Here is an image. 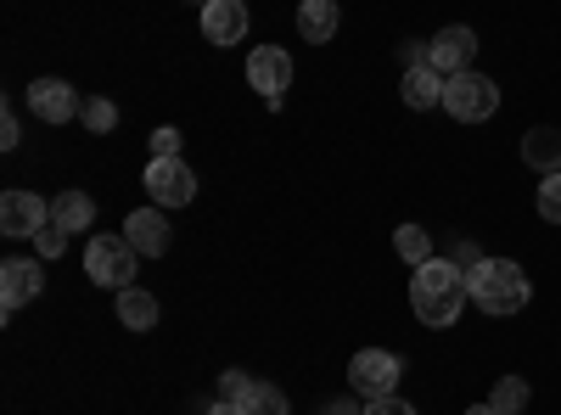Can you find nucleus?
I'll return each instance as SVG.
<instances>
[{
	"instance_id": "nucleus-25",
	"label": "nucleus",
	"mask_w": 561,
	"mask_h": 415,
	"mask_svg": "<svg viewBox=\"0 0 561 415\" xmlns=\"http://www.w3.org/2000/svg\"><path fill=\"white\" fill-rule=\"evenodd\" d=\"M365 415H415V404L399 393H382V399H365Z\"/></svg>"
},
{
	"instance_id": "nucleus-6",
	"label": "nucleus",
	"mask_w": 561,
	"mask_h": 415,
	"mask_svg": "<svg viewBox=\"0 0 561 415\" xmlns=\"http://www.w3.org/2000/svg\"><path fill=\"white\" fill-rule=\"evenodd\" d=\"M147 197H152V208H185L197 197V174L180 158H152L147 163Z\"/></svg>"
},
{
	"instance_id": "nucleus-3",
	"label": "nucleus",
	"mask_w": 561,
	"mask_h": 415,
	"mask_svg": "<svg viewBox=\"0 0 561 415\" xmlns=\"http://www.w3.org/2000/svg\"><path fill=\"white\" fill-rule=\"evenodd\" d=\"M135 264H140V253L129 247V237H90V247H84V275L107 292L135 287Z\"/></svg>"
},
{
	"instance_id": "nucleus-23",
	"label": "nucleus",
	"mask_w": 561,
	"mask_h": 415,
	"mask_svg": "<svg viewBox=\"0 0 561 415\" xmlns=\"http://www.w3.org/2000/svg\"><path fill=\"white\" fill-rule=\"evenodd\" d=\"M539 214H545L550 224H561V174H545V180H539Z\"/></svg>"
},
{
	"instance_id": "nucleus-29",
	"label": "nucleus",
	"mask_w": 561,
	"mask_h": 415,
	"mask_svg": "<svg viewBox=\"0 0 561 415\" xmlns=\"http://www.w3.org/2000/svg\"><path fill=\"white\" fill-rule=\"evenodd\" d=\"M320 415H365V410H359V404H354V399H332V404H325V410H320Z\"/></svg>"
},
{
	"instance_id": "nucleus-22",
	"label": "nucleus",
	"mask_w": 561,
	"mask_h": 415,
	"mask_svg": "<svg viewBox=\"0 0 561 415\" xmlns=\"http://www.w3.org/2000/svg\"><path fill=\"white\" fill-rule=\"evenodd\" d=\"M79 124H84L90 135H113V129H118V107H113L107 96H90L84 113H79Z\"/></svg>"
},
{
	"instance_id": "nucleus-17",
	"label": "nucleus",
	"mask_w": 561,
	"mask_h": 415,
	"mask_svg": "<svg viewBox=\"0 0 561 415\" xmlns=\"http://www.w3.org/2000/svg\"><path fill=\"white\" fill-rule=\"evenodd\" d=\"M51 224L68 230V237H79V230L96 224V203H90L84 192H62V197L51 203Z\"/></svg>"
},
{
	"instance_id": "nucleus-27",
	"label": "nucleus",
	"mask_w": 561,
	"mask_h": 415,
	"mask_svg": "<svg viewBox=\"0 0 561 415\" xmlns=\"http://www.w3.org/2000/svg\"><path fill=\"white\" fill-rule=\"evenodd\" d=\"M152 158H180V129H152Z\"/></svg>"
},
{
	"instance_id": "nucleus-14",
	"label": "nucleus",
	"mask_w": 561,
	"mask_h": 415,
	"mask_svg": "<svg viewBox=\"0 0 561 415\" xmlns=\"http://www.w3.org/2000/svg\"><path fill=\"white\" fill-rule=\"evenodd\" d=\"M203 34H208V45H237L248 34V0H208Z\"/></svg>"
},
{
	"instance_id": "nucleus-18",
	"label": "nucleus",
	"mask_w": 561,
	"mask_h": 415,
	"mask_svg": "<svg viewBox=\"0 0 561 415\" xmlns=\"http://www.w3.org/2000/svg\"><path fill=\"white\" fill-rule=\"evenodd\" d=\"M118 320H124L129 332H152L158 326V298L147 287H124L118 292Z\"/></svg>"
},
{
	"instance_id": "nucleus-10",
	"label": "nucleus",
	"mask_w": 561,
	"mask_h": 415,
	"mask_svg": "<svg viewBox=\"0 0 561 415\" xmlns=\"http://www.w3.org/2000/svg\"><path fill=\"white\" fill-rule=\"evenodd\" d=\"M28 107H34V118H45V124H73V118L84 113V102L73 96L68 79H34V84H28Z\"/></svg>"
},
{
	"instance_id": "nucleus-13",
	"label": "nucleus",
	"mask_w": 561,
	"mask_h": 415,
	"mask_svg": "<svg viewBox=\"0 0 561 415\" xmlns=\"http://www.w3.org/2000/svg\"><path fill=\"white\" fill-rule=\"evenodd\" d=\"M444 73L433 68V62H415V68H404V79H399V96H404V107H415V113H433V107H444Z\"/></svg>"
},
{
	"instance_id": "nucleus-24",
	"label": "nucleus",
	"mask_w": 561,
	"mask_h": 415,
	"mask_svg": "<svg viewBox=\"0 0 561 415\" xmlns=\"http://www.w3.org/2000/svg\"><path fill=\"white\" fill-rule=\"evenodd\" d=\"M34 253H39V258H62V253H68V230H57V224H45L39 237H34Z\"/></svg>"
},
{
	"instance_id": "nucleus-32",
	"label": "nucleus",
	"mask_w": 561,
	"mask_h": 415,
	"mask_svg": "<svg viewBox=\"0 0 561 415\" xmlns=\"http://www.w3.org/2000/svg\"><path fill=\"white\" fill-rule=\"evenodd\" d=\"M197 7H208V0H197Z\"/></svg>"
},
{
	"instance_id": "nucleus-11",
	"label": "nucleus",
	"mask_w": 561,
	"mask_h": 415,
	"mask_svg": "<svg viewBox=\"0 0 561 415\" xmlns=\"http://www.w3.org/2000/svg\"><path fill=\"white\" fill-rule=\"evenodd\" d=\"M51 224V203L34 197V192H7L0 197V230L7 237H39Z\"/></svg>"
},
{
	"instance_id": "nucleus-12",
	"label": "nucleus",
	"mask_w": 561,
	"mask_h": 415,
	"mask_svg": "<svg viewBox=\"0 0 561 415\" xmlns=\"http://www.w3.org/2000/svg\"><path fill=\"white\" fill-rule=\"evenodd\" d=\"M124 237L140 258H163L169 253V208H135L124 219Z\"/></svg>"
},
{
	"instance_id": "nucleus-5",
	"label": "nucleus",
	"mask_w": 561,
	"mask_h": 415,
	"mask_svg": "<svg viewBox=\"0 0 561 415\" xmlns=\"http://www.w3.org/2000/svg\"><path fill=\"white\" fill-rule=\"evenodd\" d=\"M399 377H404V359L388 354V348H359V354L348 359V388H354L359 399H382V393H393Z\"/></svg>"
},
{
	"instance_id": "nucleus-28",
	"label": "nucleus",
	"mask_w": 561,
	"mask_h": 415,
	"mask_svg": "<svg viewBox=\"0 0 561 415\" xmlns=\"http://www.w3.org/2000/svg\"><path fill=\"white\" fill-rule=\"evenodd\" d=\"M18 141H23V124L7 113V118H0V147H7V152H18Z\"/></svg>"
},
{
	"instance_id": "nucleus-16",
	"label": "nucleus",
	"mask_w": 561,
	"mask_h": 415,
	"mask_svg": "<svg viewBox=\"0 0 561 415\" xmlns=\"http://www.w3.org/2000/svg\"><path fill=\"white\" fill-rule=\"evenodd\" d=\"M337 0H304V7H298V34L309 39V45H325V39H332L337 34Z\"/></svg>"
},
{
	"instance_id": "nucleus-9",
	"label": "nucleus",
	"mask_w": 561,
	"mask_h": 415,
	"mask_svg": "<svg viewBox=\"0 0 561 415\" xmlns=\"http://www.w3.org/2000/svg\"><path fill=\"white\" fill-rule=\"evenodd\" d=\"M39 292H45L39 258H7V264H0V314H18V309L34 303Z\"/></svg>"
},
{
	"instance_id": "nucleus-21",
	"label": "nucleus",
	"mask_w": 561,
	"mask_h": 415,
	"mask_svg": "<svg viewBox=\"0 0 561 415\" xmlns=\"http://www.w3.org/2000/svg\"><path fill=\"white\" fill-rule=\"evenodd\" d=\"M242 410H248V415H293L287 393H280V388H270V382H253V393L242 399Z\"/></svg>"
},
{
	"instance_id": "nucleus-15",
	"label": "nucleus",
	"mask_w": 561,
	"mask_h": 415,
	"mask_svg": "<svg viewBox=\"0 0 561 415\" xmlns=\"http://www.w3.org/2000/svg\"><path fill=\"white\" fill-rule=\"evenodd\" d=\"M523 163L545 180V174H561V129H528L523 135Z\"/></svg>"
},
{
	"instance_id": "nucleus-1",
	"label": "nucleus",
	"mask_w": 561,
	"mask_h": 415,
	"mask_svg": "<svg viewBox=\"0 0 561 415\" xmlns=\"http://www.w3.org/2000/svg\"><path fill=\"white\" fill-rule=\"evenodd\" d=\"M466 303H472V292H466V269L455 258H427L415 269L410 309H415L421 326H455Z\"/></svg>"
},
{
	"instance_id": "nucleus-7",
	"label": "nucleus",
	"mask_w": 561,
	"mask_h": 415,
	"mask_svg": "<svg viewBox=\"0 0 561 415\" xmlns=\"http://www.w3.org/2000/svg\"><path fill=\"white\" fill-rule=\"evenodd\" d=\"M248 84L259 90L270 107H280V96H287V84H293V51H280V45H259V51L248 57Z\"/></svg>"
},
{
	"instance_id": "nucleus-20",
	"label": "nucleus",
	"mask_w": 561,
	"mask_h": 415,
	"mask_svg": "<svg viewBox=\"0 0 561 415\" xmlns=\"http://www.w3.org/2000/svg\"><path fill=\"white\" fill-rule=\"evenodd\" d=\"M489 410L494 415H523L528 410V382L523 377H500L494 393H489Z\"/></svg>"
},
{
	"instance_id": "nucleus-2",
	"label": "nucleus",
	"mask_w": 561,
	"mask_h": 415,
	"mask_svg": "<svg viewBox=\"0 0 561 415\" xmlns=\"http://www.w3.org/2000/svg\"><path fill=\"white\" fill-rule=\"evenodd\" d=\"M466 292H472V303L483 314H517V309H528L534 281H528V269L511 264V258H478L466 269Z\"/></svg>"
},
{
	"instance_id": "nucleus-30",
	"label": "nucleus",
	"mask_w": 561,
	"mask_h": 415,
	"mask_svg": "<svg viewBox=\"0 0 561 415\" xmlns=\"http://www.w3.org/2000/svg\"><path fill=\"white\" fill-rule=\"evenodd\" d=\"M208 415H248V410H242L237 399H214V404H208Z\"/></svg>"
},
{
	"instance_id": "nucleus-19",
	"label": "nucleus",
	"mask_w": 561,
	"mask_h": 415,
	"mask_svg": "<svg viewBox=\"0 0 561 415\" xmlns=\"http://www.w3.org/2000/svg\"><path fill=\"white\" fill-rule=\"evenodd\" d=\"M393 253H399L410 269H421V264L433 258V237H427L421 224H399V230H393Z\"/></svg>"
},
{
	"instance_id": "nucleus-31",
	"label": "nucleus",
	"mask_w": 561,
	"mask_h": 415,
	"mask_svg": "<svg viewBox=\"0 0 561 415\" xmlns=\"http://www.w3.org/2000/svg\"><path fill=\"white\" fill-rule=\"evenodd\" d=\"M466 415H494V410H489V404H472V410H466Z\"/></svg>"
},
{
	"instance_id": "nucleus-8",
	"label": "nucleus",
	"mask_w": 561,
	"mask_h": 415,
	"mask_svg": "<svg viewBox=\"0 0 561 415\" xmlns=\"http://www.w3.org/2000/svg\"><path fill=\"white\" fill-rule=\"evenodd\" d=\"M427 62H433L444 79L466 73V68L478 62V34L466 28V23H449V28H438V34L427 39Z\"/></svg>"
},
{
	"instance_id": "nucleus-4",
	"label": "nucleus",
	"mask_w": 561,
	"mask_h": 415,
	"mask_svg": "<svg viewBox=\"0 0 561 415\" xmlns=\"http://www.w3.org/2000/svg\"><path fill=\"white\" fill-rule=\"evenodd\" d=\"M444 113L449 118H460V124H483V118H494L500 113V84L489 79V73H455L449 84H444Z\"/></svg>"
},
{
	"instance_id": "nucleus-26",
	"label": "nucleus",
	"mask_w": 561,
	"mask_h": 415,
	"mask_svg": "<svg viewBox=\"0 0 561 415\" xmlns=\"http://www.w3.org/2000/svg\"><path fill=\"white\" fill-rule=\"evenodd\" d=\"M219 393H225V399H237V404H242V399L253 393V377H248V371H225V377H219Z\"/></svg>"
}]
</instances>
